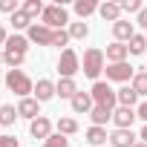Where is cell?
Returning <instances> with one entry per match:
<instances>
[{"label":"cell","mask_w":147,"mask_h":147,"mask_svg":"<svg viewBox=\"0 0 147 147\" xmlns=\"http://www.w3.org/2000/svg\"><path fill=\"white\" fill-rule=\"evenodd\" d=\"M66 144H69V138L61 136V133H52V136L43 141V147H66Z\"/></svg>","instance_id":"cell-31"},{"label":"cell","mask_w":147,"mask_h":147,"mask_svg":"<svg viewBox=\"0 0 147 147\" xmlns=\"http://www.w3.org/2000/svg\"><path fill=\"white\" fill-rule=\"evenodd\" d=\"M0 12L15 15V12H20V6H18V0H0Z\"/></svg>","instance_id":"cell-33"},{"label":"cell","mask_w":147,"mask_h":147,"mask_svg":"<svg viewBox=\"0 0 147 147\" xmlns=\"http://www.w3.org/2000/svg\"><path fill=\"white\" fill-rule=\"evenodd\" d=\"M138 141V136L133 130H113L110 133V147H133Z\"/></svg>","instance_id":"cell-18"},{"label":"cell","mask_w":147,"mask_h":147,"mask_svg":"<svg viewBox=\"0 0 147 147\" xmlns=\"http://www.w3.org/2000/svg\"><path fill=\"white\" fill-rule=\"evenodd\" d=\"M136 110L133 107H115L113 110V124H115V130H133V124H136Z\"/></svg>","instance_id":"cell-8"},{"label":"cell","mask_w":147,"mask_h":147,"mask_svg":"<svg viewBox=\"0 0 147 147\" xmlns=\"http://www.w3.org/2000/svg\"><path fill=\"white\" fill-rule=\"evenodd\" d=\"M127 49H130V55H144V52H147V38L136 32V35L130 38V43H127Z\"/></svg>","instance_id":"cell-27"},{"label":"cell","mask_w":147,"mask_h":147,"mask_svg":"<svg viewBox=\"0 0 147 147\" xmlns=\"http://www.w3.org/2000/svg\"><path fill=\"white\" fill-rule=\"evenodd\" d=\"M136 115H138V118H141V121L147 124V101H141V104L136 107Z\"/></svg>","instance_id":"cell-36"},{"label":"cell","mask_w":147,"mask_h":147,"mask_svg":"<svg viewBox=\"0 0 147 147\" xmlns=\"http://www.w3.org/2000/svg\"><path fill=\"white\" fill-rule=\"evenodd\" d=\"M104 72H107V84L113 81V84H121V87H124V84H130V81H133V75H136V69H133L127 61H124V63H107V69H104Z\"/></svg>","instance_id":"cell-6"},{"label":"cell","mask_w":147,"mask_h":147,"mask_svg":"<svg viewBox=\"0 0 147 147\" xmlns=\"http://www.w3.org/2000/svg\"><path fill=\"white\" fill-rule=\"evenodd\" d=\"M18 115L20 118H26V121H35L38 115H40V104L29 95V98H20L18 101Z\"/></svg>","instance_id":"cell-14"},{"label":"cell","mask_w":147,"mask_h":147,"mask_svg":"<svg viewBox=\"0 0 147 147\" xmlns=\"http://www.w3.org/2000/svg\"><path fill=\"white\" fill-rule=\"evenodd\" d=\"M90 118H92V127H104L107 121H113V110H107V107H92V113H90Z\"/></svg>","instance_id":"cell-24"},{"label":"cell","mask_w":147,"mask_h":147,"mask_svg":"<svg viewBox=\"0 0 147 147\" xmlns=\"http://www.w3.org/2000/svg\"><path fill=\"white\" fill-rule=\"evenodd\" d=\"M136 23H138L141 29H147V6H144V9H141V12L136 15Z\"/></svg>","instance_id":"cell-35"},{"label":"cell","mask_w":147,"mask_h":147,"mask_svg":"<svg viewBox=\"0 0 147 147\" xmlns=\"http://www.w3.org/2000/svg\"><path fill=\"white\" fill-rule=\"evenodd\" d=\"M104 58H107V63H124V61L130 58V49H127V43H118V40H113V43L107 46Z\"/></svg>","instance_id":"cell-13"},{"label":"cell","mask_w":147,"mask_h":147,"mask_svg":"<svg viewBox=\"0 0 147 147\" xmlns=\"http://www.w3.org/2000/svg\"><path fill=\"white\" fill-rule=\"evenodd\" d=\"M144 38H147V32H144Z\"/></svg>","instance_id":"cell-41"},{"label":"cell","mask_w":147,"mask_h":147,"mask_svg":"<svg viewBox=\"0 0 147 147\" xmlns=\"http://www.w3.org/2000/svg\"><path fill=\"white\" fill-rule=\"evenodd\" d=\"M141 9H144L141 0H121V12H127V15H138Z\"/></svg>","instance_id":"cell-30"},{"label":"cell","mask_w":147,"mask_h":147,"mask_svg":"<svg viewBox=\"0 0 147 147\" xmlns=\"http://www.w3.org/2000/svg\"><path fill=\"white\" fill-rule=\"evenodd\" d=\"M107 69V58H104V49H98V46H90L87 52H84V58H81V72L87 78H92V81H98V75Z\"/></svg>","instance_id":"cell-1"},{"label":"cell","mask_w":147,"mask_h":147,"mask_svg":"<svg viewBox=\"0 0 147 147\" xmlns=\"http://www.w3.org/2000/svg\"><path fill=\"white\" fill-rule=\"evenodd\" d=\"M29 43H38V46H52V38H55V29L43 26V23H32L29 32H26Z\"/></svg>","instance_id":"cell-7"},{"label":"cell","mask_w":147,"mask_h":147,"mask_svg":"<svg viewBox=\"0 0 147 147\" xmlns=\"http://www.w3.org/2000/svg\"><path fill=\"white\" fill-rule=\"evenodd\" d=\"M78 72H81V58H78V52L72 49V46L61 49V58H58V75H61V78H75Z\"/></svg>","instance_id":"cell-3"},{"label":"cell","mask_w":147,"mask_h":147,"mask_svg":"<svg viewBox=\"0 0 147 147\" xmlns=\"http://www.w3.org/2000/svg\"><path fill=\"white\" fill-rule=\"evenodd\" d=\"M0 63H3V49H0Z\"/></svg>","instance_id":"cell-40"},{"label":"cell","mask_w":147,"mask_h":147,"mask_svg":"<svg viewBox=\"0 0 147 147\" xmlns=\"http://www.w3.org/2000/svg\"><path fill=\"white\" fill-rule=\"evenodd\" d=\"M18 107L15 104H0V127H12L18 121Z\"/></svg>","instance_id":"cell-22"},{"label":"cell","mask_w":147,"mask_h":147,"mask_svg":"<svg viewBox=\"0 0 147 147\" xmlns=\"http://www.w3.org/2000/svg\"><path fill=\"white\" fill-rule=\"evenodd\" d=\"M69 40H72V38H69V32H66V29H58V32H55V38H52V46H58V49L63 46V49H66V43H69Z\"/></svg>","instance_id":"cell-32"},{"label":"cell","mask_w":147,"mask_h":147,"mask_svg":"<svg viewBox=\"0 0 147 147\" xmlns=\"http://www.w3.org/2000/svg\"><path fill=\"white\" fill-rule=\"evenodd\" d=\"M29 133H32V138H35V141H38V138H40V141H46V138L52 136V121H49L46 115H38L35 121H29Z\"/></svg>","instance_id":"cell-10"},{"label":"cell","mask_w":147,"mask_h":147,"mask_svg":"<svg viewBox=\"0 0 147 147\" xmlns=\"http://www.w3.org/2000/svg\"><path fill=\"white\" fill-rule=\"evenodd\" d=\"M6 40H9V32H6L3 26H0V46H6Z\"/></svg>","instance_id":"cell-37"},{"label":"cell","mask_w":147,"mask_h":147,"mask_svg":"<svg viewBox=\"0 0 147 147\" xmlns=\"http://www.w3.org/2000/svg\"><path fill=\"white\" fill-rule=\"evenodd\" d=\"M32 98H35L38 104L52 101V98H55V81H49V78H38V81H35V92H32Z\"/></svg>","instance_id":"cell-9"},{"label":"cell","mask_w":147,"mask_h":147,"mask_svg":"<svg viewBox=\"0 0 147 147\" xmlns=\"http://www.w3.org/2000/svg\"><path fill=\"white\" fill-rule=\"evenodd\" d=\"M84 141H87L90 147H107V144H110V133H107L104 127H87Z\"/></svg>","instance_id":"cell-15"},{"label":"cell","mask_w":147,"mask_h":147,"mask_svg":"<svg viewBox=\"0 0 147 147\" xmlns=\"http://www.w3.org/2000/svg\"><path fill=\"white\" fill-rule=\"evenodd\" d=\"M136 35V23H130V20H118V23H113V38L118 40V43H130V38Z\"/></svg>","instance_id":"cell-17"},{"label":"cell","mask_w":147,"mask_h":147,"mask_svg":"<svg viewBox=\"0 0 147 147\" xmlns=\"http://www.w3.org/2000/svg\"><path fill=\"white\" fill-rule=\"evenodd\" d=\"M69 107H72V113H75V115H90L92 107H95V101H92L90 92H78L75 98L69 101Z\"/></svg>","instance_id":"cell-12"},{"label":"cell","mask_w":147,"mask_h":147,"mask_svg":"<svg viewBox=\"0 0 147 147\" xmlns=\"http://www.w3.org/2000/svg\"><path fill=\"white\" fill-rule=\"evenodd\" d=\"M40 23L58 32V29L69 26V12L63 9V3H52V6H46V9H43V15H40Z\"/></svg>","instance_id":"cell-4"},{"label":"cell","mask_w":147,"mask_h":147,"mask_svg":"<svg viewBox=\"0 0 147 147\" xmlns=\"http://www.w3.org/2000/svg\"><path fill=\"white\" fill-rule=\"evenodd\" d=\"M115 95H118V107H138V92L130 87V84H124V87H118L115 90Z\"/></svg>","instance_id":"cell-19"},{"label":"cell","mask_w":147,"mask_h":147,"mask_svg":"<svg viewBox=\"0 0 147 147\" xmlns=\"http://www.w3.org/2000/svg\"><path fill=\"white\" fill-rule=\"evenodd\" d=\"M138 141H144V144H147V124L141 127V133H138Z\"/></svg>","instance_id":"cell-38"},{"label":"cell","mask_w":147,"mask_h":147,"mask_svg":"<svg viewBox=\"0 0 147 147\" xmlns=\"http://www.w3.org/2000/svg\"><path fill=\"white\" fill-rule=\"evenodd\" d=\"M20 9H23V12H26V15H29V18H40V15H43V9H46V6H43V3H40V0H26V3H23V6H20Z\"/></svg>","instance_id":"cell-29"},{"label":"cell","mask_w":147,"mask_h":147,"mask_svg":"<svg viewBox=\"0 0 147 147\" xmlns=\"http://www.w3.org/2000/svg\"><path fill=\"white\" fill-rule=\"evenodd\" d=\"M98 6H101V3H95V0H75V15L84 20V18L95 15V12H98Z\"/></svg>","instance_id":"cell-25"},{"label":"cell","mask_w":147,"mask_h":147,"mask_svg":"<svg viewBox=\"0 0 147 147\" xmlns=\"http://www.w3.org/2000/svg\"><path fill=\"white\" fill-rule=\"evenodd\" d=\"M29 46H32V43H29V38L15 32V35H9V40H6V46H3V49H12V52H23V55H26V52H29Z\"/></svg>","instance_id":"cell-21"},{"label":"cell","mask_w":147,"mask_h":147,"mask_svg":"<svg viewBox=\"0 0 147 147\" xmlns=\"http://www.w3.org/2000/svg\"><path fill=\"white\" fill-rule=\"evenodd\" d=\"M6 87L9 92H15L18 98H29L35 92V81L26 75L23 69H6Z\"/></svg>","instance_id":"cell-2"},{"label":"cell","mask_w":147,"mask_h":147,"mask_svg":"<svg viewBox=\"0 0 147 147\" xmlns=\"http://www.w3.org/2000/svg\"><path fill=\"white\" fill-rule=\"evenodd\" d=\"M0 147H20V141H18L15 136H9V133H3V136H0Z\"/></svg>","instance_id":"cell-34"},{"label":"cell","mask_w":147,"mask_h":147,"mask_svg":"<svg viewBox=\"0 0 147 147\" xmlns=\"http://www.w3.org/2000/svg\"><path fill=\"white\" fill-rule=\"evenodd\" d=\"M133 147H147V144H144V141H136V144H133Z\"/></svg>","instance_id":"cell-39"},{"label":"cell","mask_w":147,"mask_h":147,"mask_svg":"<svg viewBox=\"0 0 147 147\" xmlns=\"http://www.w3.org/2000/svg\"><path fill=\"white\" fill-rule=\"evenodd\" d=\"M9 23H12V26H15V32L20 35V32H29V26H32L35 20H32V18L20 9V12H15V15H12V20H9Z\"/></svg>","instance_id":"cell-23"},{"label":"cell","mask_w":147,"mask_h":147,"mask_svg":"<svg viewBox=\"0 0 147 147\" xmlns=\"http://www.w3.org/2000/svg\"><path fill=\"white\" fill-rule=\"evenodd\" d=\"M130 87L138 92V98H141V95H147V69H138V72H136L133 81H130Z\"/></svg>","instance_id":"cell-26"},{"label":"cell","mask_w":147,"mask_h":147,"mask_svg":"<svg viewBox=\"0 0 147 147\" xmlns=\"http://www.w3.org/2000/svg\"><path fill=\"white\" fill-rule=\"evenodd\" d=\"M98 15L107 23H118L121 20V3H115V0H104V3L98 6Z\"/></svg>","instance_id":"cell-16"},{"label":"cell","mask_w":147,"mask_h":147,"mask_svg":"<svg viewBox=\"0 0 147 147\" xmlns=\"http://www.w3.org/2000/svg\"><path fill=\"white\" fill-rule=\"evenodd\" d=\"M81 90H78V84H75V78H58L55 81V95L58 98H66V101H72Z\"/></svg>","instance_id":"cell-11"},{"label":"cell","mask_w":147,"mask_h":147,"mask_svg":"<svg viewBox=\"0 0 147 147\" xmlns=\"http://www.w3.org/2000/svg\"><path fill=\"white\" fill-rule=\"evenodd\" d=\"M55 130H58L61 136H66V138H69V136H75L81 127H78V121L72 118V115H61V118L55 121Z\"/></svg>","instance_id":"cell-20"},{"label":"cell","mask_w":147,"mask_h":147,"mask_svg":"<svg viewBox=\"0 0 147 147\" xmlns=\"http://www.w3.org/2000/svg\"><path fill=\"white\" fill-rule=\"evenodd\" d=\"M90 95H92V101H95L98 107H107V110H115V107H118V95H115V90H113L107 81H95L92 90H90Z\"/></svg>","instance_id":"cell-5"},{"label":"cell","mask_w":147,"mask_h":147,"mask_svg":"<svg viewBox=\"0 0 147 147\" xmlns=\"http://www.w3.org/2000/svg\"><path fill=\"white\" fill-rule=\"evenodd\" d=\"M66 32H69V38H72V40H84V38L90 35V26H87L84 20H78V23H69V26H66Z\"/></svg>","instance_id":"cell-28"}]
</instances>
